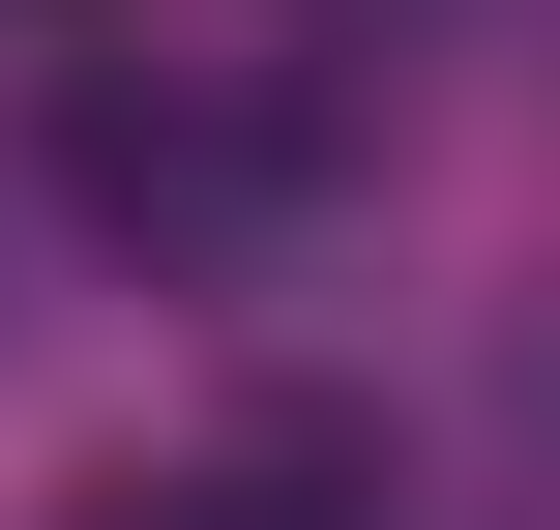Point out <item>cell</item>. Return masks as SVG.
<instances>
[{"label": "cell", "mask_w": 560, "mask_h": 530, "mask_svg": "<svg viewBox=\"0 0 560 530\" xmlns=\"http://www.w3.org/2000/svg\"><path fill=\"white\" fill-rule=\"evenodd\" d=\"M266 177H295V118H236V89H89V118H59V207L148 236V266H236Z\"/></svg>", "instance_id": "obj_1"}, {"label": "cell", "mask_w": 560, "mask_h": 530, "mask_svg": "<svg viewBox=\"0 0 560 530\" xmlns=\"http://www.w3.org/2000/svg\"><path fill=\"white\" fill-rule=\"evenodd\" d=\"M89 530H384V472L354 443H236V472H148V502H89Z\"/></svg>", "instance_id": "obj_2"}]
</instances>
